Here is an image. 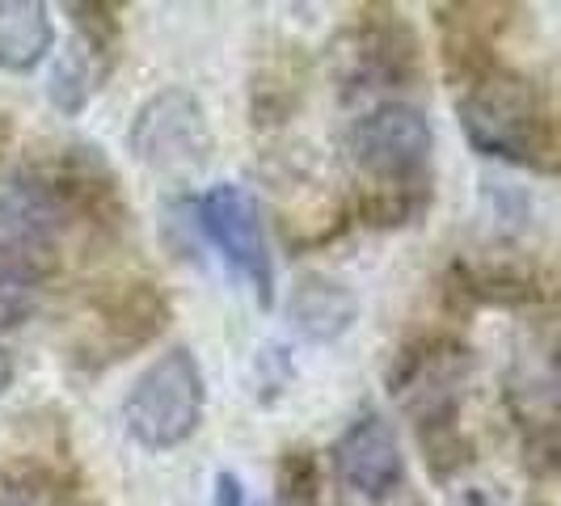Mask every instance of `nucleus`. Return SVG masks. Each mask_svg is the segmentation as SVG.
Wrapping results in <instances>:
<instances>
[{
    "mask_svg": "<svg viewBox=\"0 0 561 506\" xmlns=\"http://www.w3.org/2000/svg\"><path fill=\"white\" fill-rule=\"evenodd\" d=\"M524 469L536 481L561 478V414L524 422Z\"/></svg>",
    "mask_w": 561,
    "mask_h": 506,
    "instance_id": "a211bd4d",
    "label": "nucleus"
},
{
    "mask_svg": "<svg viewBox=\"0 0 561 506\" xmlns=\"http://www.w3.org/2000/svg\"><path fill=\"white\" fill-rule=\"evenodd\" d=\"M203 371L191 350H165L161 359L144 367L123 401L127 435L148 451L182 448L203 422Z\"/></svg>",
    "mask_w": 561,
    "mask_h": 506,
    "instance_id": "f03ea898",
    "label": "nucleus"
},
{
    "mask_svg": "<svg viewBox=\"0 0 561 506\" xmlns=\"http://www.w3.org/2000/svg\"><path fill=\"white\" fill-rule=\"evenodd\" d=\"M0 506H38V498L26 494L22 485H13L9 478H0Z\"/></svg>",
    "mask_w": 561,
    "mask_h": 506,
    "instance_id": "4be33fe9",
    "label": "nucleus"
},
{
    "mask_svg": "<svg viewBox=\"0 0 561 506\" xmlns=\"http://www.w3.org/2000/svg\"><path fill=\"white\" fill-rule=\"evenodd\" d=\"M355 317H359L355 291L330 275H317V271L300 275L287 296V321L309 342H334L355 325Z\"/></svg>",
    "mask_w": 561,
    "mask_h": 506,
    "instance_id": "4468645a",
    "label": "nucleus"
},
{
    "mask_svg": "<svg viewBox=\"0 0 561 506\" xmlns=\"http://www.w3.org/2000/svg\"><path fill=\"white\" fill-rule=\"evenodd\" d=\"M59 220L56 211L30 186H13L0 195V262L26 271L30 279H47L59 266Z\"/></svg>",
    "mask_w": 561,
    "mask_h": 506,
    "instance_id": "9b49d317",
    "label": "nucleus"
},
{
    "mask_svg": "<svg viewBox=\"0 0 561 506\" xmlns=\"http://www.w3.org/2000/svg\"><path fill=\"white\" fill-rule=\"evenodd\" d=\"M9 384H13V359H9V350L0 346V396H4Z\"/></svg>",
    "mask_w": 561,
    "mask_h": 506,
    "instance_id": "5701e85b",
    "label": "nucleus"
},
{
    "mask_svg": "<svg viewBox=\"0 0 561 506\" xmlns=\"http://www.w3.org/2000/svg\"><path fill=\"white\" fill-rule=\"evenodd\" d=\"M334 469L346 490L376 498V503L389 498L405 481V460H401V444H397L393 426L380 414L355 418L334 444Z\"/></svg>",
    "mask_w": 561,
    "mask_h": 506,
    "instance_id": "9d476101",
    "label": "nucleus"
},
{
    "mask_svg": "<svg viewBox=\"0 0 561 506\" xmlns=\"http://www.w3.org/2000/svg\"><path fill=\"white\" fill-rule=\"evenodd\" d=\"M198 225L211 237V245L225 253V262L250 283L253 300L271 309L275 300V266L266 245V225L257 198L237 182H216L198 198Z\"/></svg>",
    "mask_w": 561,
    "mask_h": 506,
    "instance_id": "39448f33",
    "label": "nucleus"
},
{
    "mask_svg": "<svg viewBox=\"0 0 561 506\" xmlns=\"http://www.w3.org/2000/svg\"><path fill=\"white\" fill-rule=\"evenodd\" d=\"M511 405L519 418H553L561 414V304L533 309L524 321L515 359H511Z\"/></svg>",
    "mask_w": 561,
    "mask_h": 506,
    "instance_id": "1a4fd4ad",
    "label": "nucleus"
},
{
    "mask_svg": "<svg viewBox=\"0 0 561 506\" xmlns=\"http://www.w3.org/2000/svg\"><path fill=\"white\" fill-rule=\"evenodd\" d=\"M456 114L465 140L481 157L561 177V111L536 81L499 64L490 77L465 89Z\"/></svg>",
    "mask_w": 561,
    "mask_h": 506,
    "instance_id": "f257e3e1",
    "label": "nucleus"
},
{
    "mask_svg": "<svg viewBox=\"0 0 561 506\" xmlns=\"http://www.w3.org/2000/svg\"><path fill=\"white\" fill-rule=\"evenodd\" d=\"M253 97V123L257 127H266V123H283L287 114L300 106V97H305V81L287 68V64H266V77H257L250 89Z\"/></svg>",
    "mask_w": 561,
    "mask_h": 506,
    "instance_id": "f3484780",
    "label": "nucleus"
},
{
    "mask_svg": "<svg viewBox=\"0 0 561 506\" xmlns=\"http://www.w3.org/2000/svg\"><path fill=\"white\" fill-rule=\"evenodd\" d=\"M473 367V350L448 334L414 337L389 367V393L419 418V426L460 414V384Z\"/></svg>",
    "mask_w": 561,
    "mask_h": 506,
    "instance_id": "20e7f679",
    "label": "nucleus"
},
{
    "mask_svg": "<svg viewBox=\"0 0 561 506\" xmlns=\"http://www.w3.org/2000/svg\"><path fill=\"white\" fill-rule=\"evenodd\" d=\"M56 47V22L43 0H0V68L34 72Z\"/></svg>",
    "mask_w": 561,
    "mask_h": 506,
    "instance_id": "2eb2a0df",
    "label": "nucleus"
},
{
    "mask_svg": "<svg viewBox=\"0 0 561 506\" xmlns=\"http://www.w3.org/2000/svg\"><path fill=\"white\" fill-rule=\"evenodd\" d=\"M342 81L351 89H389L419 77L422 47L410 22H401L389 9H364V18L342 34L337 47Z\"/></svg>",
    "mask_w": 561,
    "mask_h": 506,
    "instance_id": "6e6552de",
    "label": "nucleus"
},
{
    "mask_svg": "<svg viewBox=\"0 0 561 506\" xmlns=\"http://www.w3.org/2000/svg\"><path fill=\"white\" fill-rule=\"evenodd\" d=\"M127 148L152 173L191 177L211 161L216 136H211L203 102L191 89H161L136 111L127 127Z\"/></svg>",
    "mask_w": 561,
    "mask_h": 506,
    "instance_id": "7ed1b4c3",
    "label": "nucleus"
},
{
    "mask_svg": "<svg viewBox=\"0 0 561 506\" xmlns=\"http://www.w3.org/2000/svg\"><path fill=\"white\" fill-rule=\"evenodd\" d=\"M22 186H30L43 198L59 220L64 216H81L89 225H123V195H118V177L106 165V157L98 148H59L56 157L38 161L22 177Z\"/></svg>",
    "mask_w": 561,
    "mask_h": 506,
    "instance_id": "423d86ee",
    "label": "nucleus"
},
{
    "mask_svg": "<svg viewBox=\"0 0 561 506\" xmlns=\"http://www.w3.org/2000/svg\"><path fill=\"white\" fill-rule=\"evenodd\" d=\"M431 148V123L410 102H385L351 127V157L371 182H422Z\"/></svg>",
    "mask_w": 561,
    "mask_h": 506,
    "instance_id": "0eeeda50",
    "label": "nucleus"
},
{
    "mask_svg": "<svg viewBox=\"0 0 561 506\" xmlns=\"http://www.w3.org/2000/svg\"><path fill=\"white\" fill-rule=\"evenodd\" d=\"M169 325V300L152 283H123L118 291L102 296L93 317V350L106 359H123L140 350Z\"/></svg>",
    "mask_w": 561,
    "mask_h": 506,
    "instance_id": "f8f14e48",
    "label": "nucleus"
},
{
    "mask_svg": "<svg viewBox=\"0 0 561 506\" xmlns=\"http://www.w3.org/2000/svg\"><path fill=\"white\" fill-rule=\"evenodd\" d=\"M431 207V186L422 182H376L359 198V216L371 228H401L414 225L422 211Z\"/></svg>",
    "mask_w": 561,
    "mask_h": 506,
    "instance_id": "dca6fc26",
    "label": "nucleus"
},
{
    "mask_svg": "<svg viewBox=\"0 0 561 506\" xmlns=\"http://www.w3.org/2000/svg\"><path fill=\"white\" fill-rule=\"evenodd\" d=\"M38 287L43 283L30 279L26 271L0 262V330H18L30 321V312L38 309Z\"/></svg>",
    "mask_w": 561,
    "mask_h": 506,
    "instance_id": "aec40b11",
    "label": "nucleus"
},
{
    "mask_svg": "<svg viewBox=\"0 0 561 506\" xmlns=\"http://www.w3.org/2000/svg\"><path fill=\"white\" fill-rule=\"evenodd\" d=\"M216 506H245V485L237 473H216Z\"/></svg>",
    "mask_w": 561,
    "mask_h": 506,
    "instance_id": "412c9836",
    "label": "nucleus"
},
{
    "mask_svg": "<svg viewBox=\"0 0 561 506\" xmlns=\"http://www.w3.org/2000/svg\"><path fill=\"white\" fill-rule=\"evenodd\" d=\"M451 291L465 296L469 304L490 309H540L549 304V291L519 257H478V262H456L451 266Z\"/></svg>",
    "mask_w": 561,
    "mask_h": 506,
    "instance_id": "ddd939ff",
    "label": "nucleus"
},
{
    "mask_svg": "<svg viewBox=\"0 0 561 506\" xmlns=\"http://www.w3.org/2000/svg\"><path fill=\"white\" fill-rule=\"evenodd\" d=\"M13 148V127H9V118L0 114V161H4V152Z\"/></svg>",
    "mask_w": 561,
    "mask_h": 506,
    "instance_id": "b1692460",
    "label": "nucleus"
},
{
    "mask_svg": "<svg viewBox=\"0 0 561 506\" xmlns=\"http://www.w3.org/2000/svg\"><path fill=\"white\" fill-rule=\"evenodd\" d=\"M279 506H321V469L312 451H287L279 460Z\"/></svg>",
    "mask_w": 561,
    "mask_h": 506,
    "instance_id": "6ab92c4d",
    "label": "nucleus"
}]
</instances>
